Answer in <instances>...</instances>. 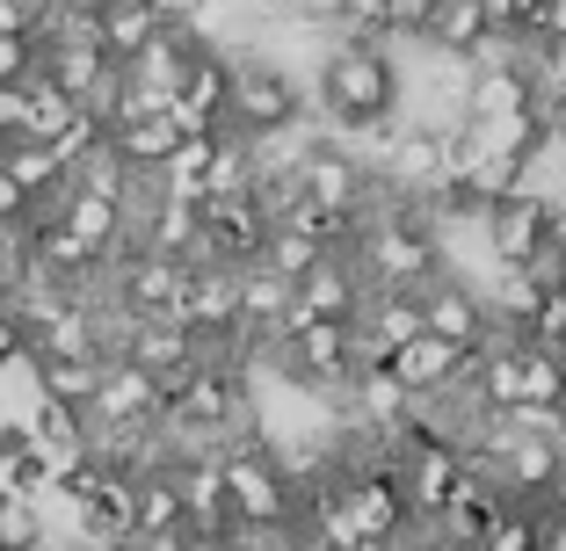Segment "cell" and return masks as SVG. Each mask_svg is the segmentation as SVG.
I'll use <instances>...</instances> for the list:
<instances>
[{
    "label": "cell",
    "instance_id": "cell-7",
    "mask_svg": "<svg viewBox=\"0 0 566 551\" xmlns=\"http://www.w3.org/2000/svg\"><path fill=\"white\" fill-rule=\"evenodd\" d=\"M175 327H189L211 356H233V341H240V276L233 268H211V262L189 268V290H182Z\"/></svg>",
    "mask_w": 566,
    "mask_h": 551
},
{
    "label": "cell",
    "instance_id": "cell-5",
    "mask_svg": "<svg viewBox=\"0 0 566 551\" xmlns=\"http://www.w3.org/2000/svg\"><path fill=\"white\" fill-rule=\"evenodd\" d=\"M298 197L319 203V211H334V218H349V211H370V203H378V174L356 160V146L313 138V152L298 160Z\"/></svg>",
    "mask_w": 566,
    "mask_h": 551
},
{
    "label": "cell",
    "instance_id": "cell-16",
    "mask_svg": "<svg viewBox=\"0 0 566 551\" xmlns=\"http://www.w3.org/2000/svg\"><path fill=\"white\" fill-rule=\"evenodd\" d=\"M0 168H8V182L30 197V211H59V197L73 189V174L59 168V152L30 146V138H22V146H0Z\"/></svg>",
    "mask_w": 566,
    "mask_h": 551
},
{
    "label": "cell",
    "instance_id": "cell-35",
    "mask_svg": "<svg viewBox=\"0 0 566 551\" xmlns=\"http://www.w3.org/2000/svg\"><path fill=\"white\" fill-rule=\"evenodd\" d=\"M22 356H30V341H22V327H15V312H8V305H0V378H8V370L22 363Z\"/></svg>",
    "mask_w": 566,
    "mask_h": 551
},
{
    "label": "cell",
    "instance_id": "cell-23",
    "mask_svg": "<svg viewBox=\"0 0 566 551\" xmlns=\"http://www.w3.org/2000/svg\"><path fill=\"white\" fill-rule=\"evenodd\" d=\"M226 197H254V160H248V138L240 131H218L211 174H203V203H226Z\"/></svg>",
    "mask_w": 566,
    "mask_h": 551
},
{
    "label": "cell",
    "instance_id": "cell-20",
    "mask_svg": "<svg viewBox=\"0 0 566 551\" xmlns=\"http://www.w3.org/2000/svg\"><path fill=\"white\" fill-rule=\"evenodd\" d=\"M132 537H189L182 530V494H175V471H146L132 479Z\"/></svg>",
    "mask_w": 566,
    "mask_h": 551
},
{
    "label": "cell",
    "instance_id": "cell-17",
    "mask_svg": "<svg viewBox=\"0 0 566 551\" xmlns=\"http://www.w3.org/2000/svg\"><path fill=\"white\" fill-rule=\"evenodd\" d=\"M421 44H429L436 59H465V66H480V59H486V44H494V36H486V15H480V0H443Z\"/></svg>",
    "mask_w": 566,
    "mask_h": 551
},
{
    "label": "cell",
    "instance_id": "cell-12",
    "mask_svg": "<svg viewBox=\"0 0 566 551\" xmlns=\"http://www.w3.org/2000/svg\"><path fill=\"white\" fill-rule=\"evenodd\" d=\"M262 240H269V211L254 197H226V203H203V247L197 262L211 268H254L262 262Z\"/></svg>",
    "mask_w": 566,
    "mask_h": 551
},
{
    "label": "cell",
    "instance_id": "cell-33",
    "mask_svg": "<svg viewBox=\"0 0 566 551\" xmlns=\"http://www.w3.org/2000/svg\"><path fill=\"white\" fill-rule=\"evenodd\" d=\"M30 225V197H22L15 182H8V168H0V233H22Z\"/></svg>",
    "mask_w": 566,
    "mask_h": 551
},
{
    "label": "cell",
    "instance_id": "cell-38",
    "mask_svg": "<svg viewBox=\"0 0 566 551\" xmlns=\"http://www.w3.org/2000/svg\"><path fill=\"white\" fill-rule=\"evenodd\" d=\"M537 551H566V508H537Z\"/></svg>",
    "mask_w": 566,
    "mask_h": 551
},
{
    "label": "cell",
    "instance_id": "cell-22",
    "mask_svg": "<svg viewBox=\"0 0 566 551\" xmlns=\"http://www.w3.org/2000/svg\"><path fill=\"white\" fill-rule=\"evenodd\" d=\"M356 327H364V335L392 356V349H407V341L421 335V298H378V290H370L364 312H356Z\"/></svg>",
    "mask_w": 566,
    "mask_h": 551
},
{
    "label": "cell",
    "instance_id": "cell-11",
    "mask_svg": "<svg viewBox=\"0 0 566 551\" xmlns=\"http://www.w3.org/2000/svg\"><path fill=\"white\" fill-rule=\"evenodd\" d=\"M175 471V494H182V530L189 544H240L233 501H226V479H218V457H182Z\"/></svg>",
    "mask_w": 566,
    "mask_h": 551
},
{
    "label": "cell",
    "instance_id": "cell-10",
    "mask_svg": "<svg viewBox=\"0 0 566 551\" xmlns=\"http://www.w3.org/2000/svg\"><path fill=\"white\" fill-rule=\"evenodd\" d=\"M421 335L450 341L458 356H480L486 341H494V319H486L480 284H465V276H436V284L421 290Z\"/></svg>",
    "mask_w": 566,
    "mask_h": 551
},
{
    "label": "cell",
    "instance_id": "cell-40",
    "mask_svg": "<svg viewBox=\"0 0 566 551\" xmlns=\"http://www.w3.org/2000/svg\"><path fill=\"white\" fill-rule=\"evenodd\" d=\"M552 262H559V276H566V211H559V225H552Z\"/></svg>",
    "mask_w": 566,
    "mask_h": 551
},
{
    "label": "cell",
    "instance_id": "cell-24",
    "mask_svg": "<svg viewBox=\"0 0 566 551\" xmlns=\"http://www.w3.org/2000/svg\"><path fill=\"white\" fill-rule=\"evenodd\" d=\"M516 349H523V341H516ZM523 406L566 414V356H552V349H523Z\"/></svg>",
    "mask_w": 566,
    "mask_h": 551
},
{
    "label": "cell",
    "instance_id": "cell-15",
    "mask_svg": "<svg viewBox=\"0 0 566 551\" xmlns=\"http://www.w3.org/2000/svg\"><path fill=\"white\" fill-rule=\"evenodd\" d=\"M501 508H509V501H501L494 486L465 479V486H458V494H450V508H443V516L429 522V530L443 537V544H458V551H480V544H486V530H494V522H501Z\"/></svg>",
    "mask_w": 566,
    "mask_h": 551
},
{
    "label": "cell",
    "instance_id": "cell-27",
    "mask_svg": "<svg viewBox=\"0 0 566 551\" xmlns=\"http://www.w3.org/2000/svg\"><path fill=\"white\" fill-rule=\"evenodd\" d=\"M44 537H51L44 508H30V501H0V551H44Z\"/></svg>",
    "mask_w": 566,
    "mask_h": 551
},
{
    "label": "cell",
    "instance_id": "cell-26",
    "mask_svg": "<svg viewBox=\"0 0 566 551\" xmlns=\"http://www.w3.org/2000/svg\"><path fill=\"white\" fill-rule=\"evenodd\" d=\"M465 95H472V66L465 59H436L429 73V124H465Z\"/></svg>",
    "mask_w": 566,
    "mask_h": 551
},
{
    "label": "cell",
    "instance_id": "cell-29",
    "mask_svg": "<svg viewBox=\"0 0 566 551\" xmlns=\"http://www.w3.org/2000/svg\"><path fill=\"white\" fill-rule=\"evenodd\" d=\"M44 73V36H0V81L22 87Z\"/></svg>",
    "mask_w": 566,
    "mask_h": 551
},
{
    "label": "cell",
    "instance_id": "cell-18",
    "mask_svg": "<svg viewBox=\"0 0 566 551\" xmlns=\"http://www.w3.org/2000/svg\"><path fill=\"white\" fill-rule=\"evenodd\" d=\"M22 370H30L36 400L73 406V414H87V400H95V378H102V363H81V356H22Z\"/></svg>",
    "mask_w": 566,
    "mask_h": 551
},
{
    "label": "cell",
    "instance_id": "cell-39",
    "mask_svg": "<svg viewBox=\"0 0 566 551\" xmlns=\"http://www.w3.org/2000/svg\"><path fill=\"white\" fill-rule=\"evenodd\" d=\"M124 551H189V537H132Z\"/></svg>",
    "mask_w": 566,
    "mask_h": 551
},
{
    "label": "cell",
    "instance_id": "cell-14",
    "mask_svg": "<svg viewBox=\"0 0 566 551\" xmlns=\"http://www.w3.org/2000/svg\"><path fill=\"white\" fill-rule=\"evenodd\" d=\"M167 22H160V8H153V0H102L95 8V36H102V59H109V66H132L138 51L153 44V36H160Z\"/></svg>",
    "mask_w": 566,
    "mask_h": 551
},
{
    "label": "cell",
    "instance_id": "cell-34",
    "mask_svg": "<svg viewBox=\"0 0 566 551\" xmlns=\"http://www.w3.org/2000/svg\"><path fill=\"white\" fill-rule=\"evenodd\" d=\"M566 36V0H537V15H531V44H559Z\"/></svg>",
    "mask_w": 566,
    "mask_h": 551
},
{
    "label": "cell",
    "instance_id": "cell-42",
    "mask_svg": "<svg viewBox=\"0 0 566 551\" xmlns=\"http://www.w3.org/2000/svg\"><path fill=\"white\" fill-rule=\"evenodd\" d=\"M189 551H240V544H189Z\"/></svg>",
    "mask_w": 566,
    "mask_h": 551
},
{
    "label": "cell",
    "instance_id": "cell-2",
    "mask_svg": "<svg viewBox=\"0 0 566 551\" xmlns=\"http://www.w3.org/2000/svg\"><path fill=\"white\" fill-rule=\"evenodd\" d=\"M400 59L385 44H327L319 51V109H327L342 131H378V124L400 117Z\"/></svg>",
    "mask_w": 566,
    "mask_h": 551
},
{
    "label": "cell",
    "instance_id": "cell-25",
    "mask_svg": "<svg viewBox=\"0 0 566 551\" xmlns=\"http://www.w3.org/2000/svg\"><path fill=\"white\" fill-rule=\"evenodd\" d=\"M73 117H81V102H66L44 73H36L30 81V146H59V138L73 131Z\"/></svg>",
    "mask_w": 566,
    "mask_h": 551
},
{
    "label": "cell",
    "instance_id": "cell-31",
    "mask_svg": "<svg viewBox=\"0 0 566 551\" xmlns=\"http://www.w3.org/2000/svg\"><path fill=\"white\" fill-rule=\"evenodd\" d=\"M436 8H443V0H385V22H392V44H400V36H429V22H436Z\"/></svg>",
    "mask_w": 566,
    "mask_h": 551
},
{
    "label": "cell",
    "instance_id": "cell-6",
    "mask_svg": "<svg viewBox=\"0 0 566 551\" xmlns=\"http://www.w3.org/2000/svg\"><path fill=\"white\" fill-rule=\"evenodd\" d=\"M566 203L545 197V189H523V197H509L501 211H486V262L494 268H531L537 254L552 247V225H559Z\"/></svg>",
    "mask_w": 566,
    "mask_h": 551
},
{
    "label": "cell",
    "instance_id": "cell-28",
    "mask_svg": "<svg viewBox=\"0 0 566 551\" xmlns=\"http://www.w3.org/2000/svg\"><path fill=\"white\" fill-rule=\"evenodd\" d=\"M523 349H552V356H566V284H559V290H545V305H537L531 327H523Z\"/></svg>",
    "mask_w": 566,
    "mask_h": 551
},
{
    "label": "cell",
    "instance_id": "cell-43",
    "mask_svg": "<svg viewBox=\"0 0 566 551\" xmlns=\"http://www.w3.org/2000/svg\"><path fill=\"white\" fill-rule=\"evenodd\" d=\"M59 551H87V544H59Z\"/></svg>",
    "mask_w": 566,
    "mask_h": 551
},
{
    "label": "cell",
    "instance_id": "cell-3",
    "mask_svg": "<svg viewBox=\"0 0 566 551\" xmlns=\"http://www.w3.org/2000/svg\"><path fill=\"white\" fill-rule=\"evenodd\" d=\"M218 479H226V501H233V522L240 537H283L298 522V494L283 479L276 451H269L262 435H240L218 451Z\"/></svg>",
    "mask_w": 566,
    "mask_h": 551
},
{
    "label": "cell",
    "instance_id": "cell-9",
    "mask_svg": "<svg viewBox=\"0 0 566 551\" xmlns=\"http://www.w3.org/2000/svg\"><path fill=\"white\" fill-rule=\"evenodd\" d=\"M197 262H167V254H132L124 268H109V305L132 319H175Z\"/></svg>",
    "mask_w": 566,
    "mask_h": 551
},
{
    "label": "cell",
    "instance_id": "cell-4",
    "mask_svg": "<svg viewBox=\"0 0 566 551\" xmlns=\"http://www.w3.org/2000/svg\"><path fill=\"white\" fill-rule=\"evenodd\" d=\"M233 59V109H226V131L240 138H262L283 131V124H305V81L291 66H276L269 51L254 44H218Z\"/></svg>",
    "mask_w": 566,
    "mask_h": 551
},
{
    "label": "cell",
    "instance_id": "cell-36",
    "mask_svg": "<svg viewBox=\"0 0 566 551\" xmlns=\"http://www.w3.org/2000/svg\"><path fill=\"white\" fill-rule=\"evenodd\" d=\"M319 15V0H254V22H305Z\"/></svg>",
    "mask_w": 566,
    "mask_h": 551
},
{
    "label": "cell",
    "instance_id": "cell-37",
    "mask_svg": "<svg viewBox=\"0 0 566 551\" xmlns=\"http://www.w3.org/2000/svg\"><path fill=\"white\" fill-rule=\"evenodd\" d=\"M22 451H30V428H22V414H0V471L15 465Z\"/></svg>",
    "mask_w": 566,
    "mask_h": 551
},
{
    "label": "cell",
    "instance_id": "cell-41",
    "mask_svg": "<svg viewBox=\"0 0 566 551\" xmlns=\"http://www.w3.org/2000/svg\"><path fill=\"white\" fill-rule=\"evenodd\" d=\"M552 457H559V471H566V421H559V435H552Z\"/></svg>",
    "mask_w": 566,
    "mask_h": 551
},
{
    "label": "cell",
    "instance_id": "cell-1",
    "mask_svg": "<svg viewBox=\"0 0 566 551\" xmlns=\"http://www.w3.org/2000/svg\"><path fill=\"white\" fill-rule=\"evenodd\" d=\"M349 262H356V276H364V290H378V298H421L436 276H450V247H443V233H436L429 218H421V203L385 197V189H378V203H370V225H364Z\"/></svg>",
    "mask_w": 566,
    "mask_h": 551
},
{
    "label": "cell",
    "instance_id": "cell-13",
    "mask_svg": "<svg viewBox=\"0 0 566 551\" xmlns=\"http://www.w3.org/2000/svg\"><path fill=\"white\" fill-rule=\"evenodd\" d=\"M95 428H160V384L146 378L138 363H102L95 400H87V435Z\"/></svg>",
    "mask_w": 566,
    "mask_h": 551
},
{
    "label": "cell",
    "instance_id": "cell-21",
    "mask_svg": "<svg viewBox=\"0 0 566 551\" xmlns=\"http://www.w3.org/2000/svg\"><path fill=\"white\" fill-rule=\"evenodd\" d=\"M319 22H327L334 44H385V51H392L385 0H319Z\"/></svg>",
    "mask_w": 566,
    "mask_h": 551
},
{
    "label": "cell",
    "instance_id": "cell-30",
    "mask_svg": "<svg viewBox=\"0 0 566 551\" xmlns=\"http://www.w3.org/2000/svg\"><path fill=\"white\" fill-rule=\"evenodd\" d=\"M480 551H537V508H501V522L486 530Z\"/></svg>",
    "mask_w": 566,
    "mask_h": 551
},
{
    "label": "cell",
    "instance_id": "cell-19",
    "mask_svg": "<svg viewBox=\"0 0 566 551\" xmlns=\"http://www.w3.org/2000/svg\"><path fill=\"white\" fill-rule=\"evenodd\" d=\"M22 428H30V451H44V457H51V471H59V465H73V457H87V414H73V406L30 400Z\"/></svg>",
    "mask_w": 566,
    "mask_h": 551
},
{
    "label": "cell",
    "instance_id": "cell-8",
    "mask_svg": "<svg viewBox=\"0 0 566 551\" xmlns=\"http://www.w3.org/2000/svg\"><path fill=\"white\" fill-rule=\"evenodd\" d=\"M472 363H480V356H458L450 341L415 335L407 349L385 356V378L400 384L415 406H436V400H450V392H465V384H472Z\"/></svg>",
    "mask_w": 566,
    "mask_h": 551
},
{
    "label": "cell",
    "instance_id": "cell-32",
    "mask_svg": "<svg viewBox=\"0 0 566 551\" xmlns=\"http://www.w3.org/2000/svg\"><path fill=\"white\" fill-rule=\"evenodd\" d=\"M30 138V81L8 87L0 81V146H22Z\"/></svg>",
    "mask_w": 566,
    "mask_h": 551
}]
</instances>
